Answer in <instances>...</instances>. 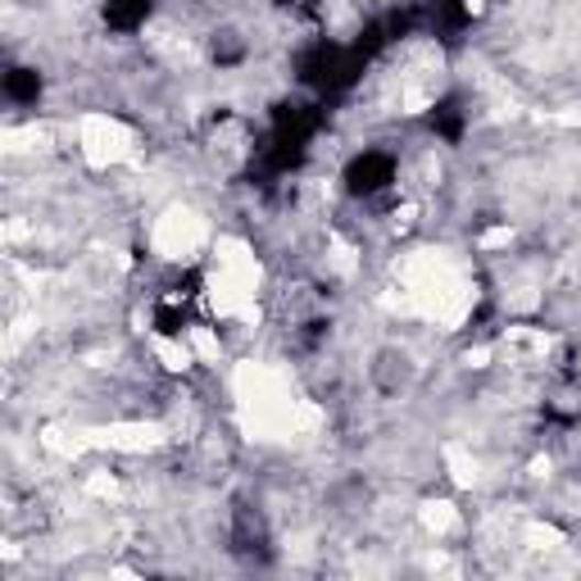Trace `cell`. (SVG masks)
Instances as JSON below:
<instances>
[{
  "instance_id": "6da1fadb",
  "label": "cell",
  "mask_w": 581,
  "mask_h": 581,
  "mask_svg": "<svg viewBox=\"0 0 581 581\" xmlns=\"http://www.w3.org/2000/svg\"><path fill=\"white\" fill-rule=\"evenodd\" d=\"M151 19V0H105V23L114 32H136Z\"/></svg>"
},
{
  "instance_id": "7a4b0ae2",
  "label": "cell",
  "mask_w": 581,
  "mask_h": 581,
  "mask_svg": "<svg viewBox=\"0 0 581 581\" xmlns=\"http://www.w3.org/2000/svg\"><path fill=\"white\" fill-rule=\"evenodd\" d=\"M6 96L14 105H36V96H42V73L36 68H10L6 73Z\"/></svg>"
}]
</instances>
